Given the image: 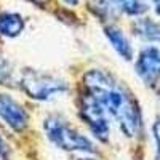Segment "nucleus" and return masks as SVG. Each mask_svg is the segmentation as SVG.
Wrapping results in <instances>:
<instances>
[{"mask_svg":"<svg viewBox=\"0 0 160 160\" xmlns=\"http://www.w3.org/2000/svg\"><path fill=\"white\" fill-rule=\"evenodd\" d=\"M83 90L91 93L127 138L142 133V112L135 95L108 71L90 69L83 74Z\"/></svg>","mask_w":160,"mask_h":160,"instance_id":"obj_1","label":"nucleus"},{"mask_svg":"<svg viewBox=\"0 0 160 160\" xmlns=\"http://www.w3.org/2000/svg\"><path fill=\"white\" fill-rule=\"evenodd\" d=\"M43 131L47 139L66 152H80V154H96L93 141L75 130L64 117L58 114L47 115L43 120Z\"/></svg>","mask_w":160,"mask_h":160,"instance_id":"obj_2","label":"nucleus"},{"mask_svg":"<svg viewBox=\"0 0 160 160\" xmlns=\"http://www.w3.org/2000/svg\"><path fill=\"white\" fill-rule=\"evenodd\" d=\"M16 83L26 96L35 101H50L55 96L69 91V83L64 78L32 68L22 69Z\"/></svg>","mask_w":160,"mask_h":160,"instance_id":"obj_3","label":"nucleus"},{"mask_svg":"<svg viewBox=\"0 0 160 160\" xmlns=\"http://www.w3.org/2000/svg\"><path fill=\"white\" fill-rule=\"evenodd\" d=\"M77 108L80 120L88 127L91 135L101 142H108L111 136V122H109L111 117L101 106V102L91 93L83 90L78 95Z\"/></svg>","mask_w":160,"mask_h":160,"instance_id":"obj_4","label":"nucleus"},{"mask_svg":"<svg viewBox=\"0 0 160 160\" xmlns=\"http://www.w3.org/2000/svg\"><path fill=\"white\" fill-rule=\"evenodd\" d=\"M135 72L144 85L155 87L160 80V48L154 45L144 47L135 61Z\"/></svg>","mask_w":160,"mask_h":160,"instance_id":"obj_5","label":"nucleus"},{"mask_svg":"<svg viewBox=\"0 0 160 160\" xmlns=\"http://www.w3.org/2000/svg\"><path fill=\"white\" fill-rule=\"evenodd\" d=\"M0 120L15 133H22L29 127V112L10 95L0 93Z\"/></svg>","mask_w":160,"mask_h":160,"instance_id":"obj_6","label":"nucleus"},{"mask_svg":"<svg viewBox=\"0 0 160 160\" xmlns=\"http://www.w3.org/2000/svg\"><path fill=\"white\" fill-rule=\"evenodd\" d=\"M104 35L109 40L111 47L115 50V53L125 61H131L133 56H135V51H133V47L130 43L128 37L123 34V31L117 28L114 24H106L104 26Z\"/></svg>","mask_w":160,"mask_h":160,"instance_id":"obj_7","label":"nucleus"},{"mask_svg":"<svg viewBox=\"0 0 160 160\" xmlns=\"http://www.w3.org/2000/svg\"><path fill=\"white\" fill-rule=\"evenodd\" d=\"M26 28V21L21 15L13 11L0 13V35L7 38H15L22 34Z\"/></svg>","mask_w":160,"mask_h":160,"instance_id":"obj_8","label":"nucleus"},{"mask_svg":"<svg viewBox=\"0 0 160 160\" xmlns=\"http://www.w3.org/2000/svg\"><path fill=\"white\" fill-rule=\"evenodd\" d=\"M133 31L135 34L148 42H158L160 37V22L151 18H138L133 22Z\"/></svg>","mask_w":160,"mask_h":160,"instance_id":"obj_9","label":"nucleus"},{"mask_svg":"<svg viewBox=\"0 0 160 160\" xmlns=\"http://www.w3.org/2000/svg\"><path fill=\"white\" fill-rule=\"evenodd\" d=\"M114 3L118 10L130 16H141L148 11V5L142 0H114Z\"/></svg>","mask_w":160,"mask_h":160,"instance_id":"obj_10","label":"nucleus"},{"mask_svg":"<svg viewBox=\"0 0 160 160\" xmlns=\"http://www.w3.org/2000/svg\"><path fill=\"white\" fill-rule=\"evenodd\" d=\"M13 83H16L15 74H13V66L2 53H0V85L2 87H13Z\"/></svg>","mask_w":160,"mask_h":160,"instance_id":"obj_11","label":"nucleus"},{"mask_svg":"<svg viewBox=\"0 0 160 160\" xmlns=\"http://www.w3.org/2000/svg\"><path fill=\"white\" fill-rule=\"evenodd\" d=\"M152 138L155 142V160H160V117H157L152 123Z\"/></svg>","mask_w":160,"mask_h":160,"instance_id":"obj_12","label":"nucleus"},{"mask_svg":"<svg viewBox=\"0 0 160 160\" xmlns=\"http://www.w3.org/2000/svg\"><path fill=\"white\" fill-rule=\"evenodd\" d=\"M11 155V148H10V144L7 142V139L0 135V158L2 160H8Z\"/></svg>","mask_w":160,"mask_h":160,"instance_id":"obj_13","label":"nucleus"},{"mask_svg":"<svg viewBox=\"0 0 160 160\" xmlns=\"http://www.w3.org/2000/svg\"><path fill=\"white\" fill-rule=\"evenodd\" d=\"M152 2V5H154V8H155V11L160 15V0H151Z\"/></svg>","mask_w":160,"mask_h":160,"instance_id":"obj_14","label":"nucleus"},{"mask_svg":"<svg viewBox=\"0 0 160 160\" xmlns=\"http://www.w3.org/2000/svg\"><path fill=\"white\" fill-rule=\"evenodd\" d=\"M62 2L69 3V5H77V3H78V0H62Z\"/></svg>","mask_w":160,"mask_h":160,"instance_id":"obj_15","label":"nucleus"},{"mask_svg":"<svg viewBox=\"0 0 160 160\" xmlns=\"http://www.w3.org/2000/svg\"><path fill=\"white\" fill-rule=\"evenodd\" d=\"M78 160H96V158H93V157H82V158H78Z\"/></svg>","mask_w":160,"mask_h":160,"instance_id":"obj_16","label":"nucleus"},{"mask_svg":"<svg viewBox=\"0 0 160 160\" xmlns=\"http://www.w3.org/2000/svg\"><path fill=\"white\" fill-rule=\"evenodd\" d=\"M158 98H160V88H158Z\"/></svg>","mask_w":160,"mask_h":160,"instance_id":"obj_17","label":"nucleus"},{"mask_svg":"<svg viewBox=\"0 0 160 160\" xmlns=\"http://www.w3.org/2000/svg\"><path fill=\"white\" fill-rule=\"evenodd\" d=\"M158 42H160V37H158Z\"/></svg>","mask_w":160,"mask_h":160,"instance_id":"obj_18","label":"nucleus"}]
</instances>
